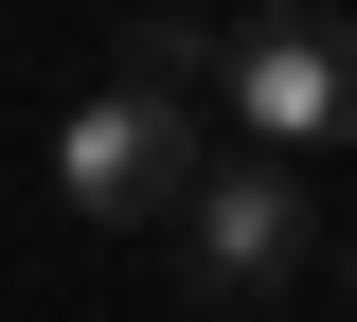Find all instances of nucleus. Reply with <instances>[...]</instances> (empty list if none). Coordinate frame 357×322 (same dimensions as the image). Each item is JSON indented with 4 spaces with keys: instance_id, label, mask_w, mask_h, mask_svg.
<instances>
[{
    "instance_id": "f257e3e1",
    "label": "nucleus",
    "mask_w": 357,
    "mask_h": 322,
    "mask_svg": "<svg viewBox=\"0 0 357 322\" xmlns=\"http://www.w3.org/2000/svg\"><path fill=\"white\" fill-rule=\"evenodd\" d=\"M197 180H215V161H197V108L178 90H126V72H107V90L54 126V197H72L89 233H178Z\"/></svg>"
},
{
    "instance_id": "f03ea898",
    "label": "nucleus",
    "mask_w": 357,
    "mask_h": 322,
    "mask_svg": "<svg viewBox=\"0 0 357 322\" xmlns=\"http://www.w3.org/2000/svg\"><path fill=\"white\" fill-rule=\"evenodd\" d=\"M178 251H197V305H286L304 269H340L321 251V197L286 143H232L215 180H197V215H178Z\"/></svg>"
},
{
    "instance_id": "7ed1b4c3",
    "label": "nucleus",
    "mask_w": 357,
    "mask_h": 322,
    "mask_svg": "<svg viewBox=\"0 0 357 322\" xmlns=\"http://www.w3.org/2000/svg\"><path fill=\"white\" fill-rule=\"evenodd\" d=\"M232 143H357V18L340 0H268L232 18Z\"/></svg>"
},
{
    "instance_id": "20e7f679",
    "label": "nucleus",
    "mask_w": 357,
    "mask_h": 322,
    "mask_svg": "<svg viewBox=\"0 0 357 322\" xmlns=\"http://www.w3.org/2000/svg\"><path fill=\"white\" fill-rule=\"evenodd\" d=\"M107 72L197 108V90H232V36H215V18H126V36H107Z\"/></svg>"
},
{
    "instance_id": "39448f33",
    "label": "nucleus",
    "mask_w": 357,
    "mask_h": 322,
    "mask_svg": "<svg viewBox=\"0 0 357 322\" xmlns=\"http://www.w3.org/2000/svg\"><path fill=\"white\" fill-rule=\"evenodd\" d=\"M340 286H357V233H340Z\"/></svg>"
}]
</instances>
